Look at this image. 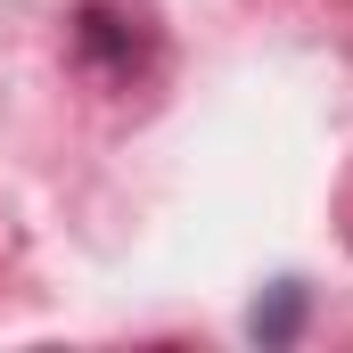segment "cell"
Returning a JSON list of instances; mask_svg holds the SVG:
<instances>
[{
	"mask_svg": "<svg viewBox=\"0 0 353 353\" xmlns=\"http://www.w3.org/2000/svg\"><path fill=\"white\" fill-rule=\"evenodd\" d=\"M74 50H83L90 74H107V83H132V66H140V33L115 8H83L74 17Z\"/></svg>",
	"mask_w": 353,
	"mask_h": 353,
	"instance_id": "obj_1",
	"label": "cell"
},
{
	"mask_svg": "<svg viewBox=\"0 0 353 353\" xmlns=\"http://www.w3.org/2000/svg\"><path fill=\"white\" fill-rule=\"evenodd\" d=\"M247 329H255L263 345H288V337L304 329V288H296V279H279V296L255 304V321H247Z\"/></svg>",
	"mask_w": 353,
	"mask_h": 353,
	"instance_id": "obj_2",
	"label": "cell"
}]
</instances>
